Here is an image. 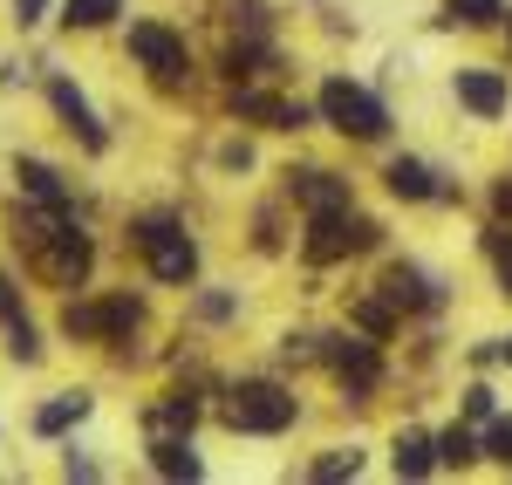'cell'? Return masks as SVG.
Masks as SVG:
<instances>
[{"label": "cell", "instance_id": "484cf974", "mask_svg": "<svg viewBox=\"0 0 512 485\" xmlns=\"http://www.w3.org/2000/svg\"><path fill=\"white\" fill-rule=\"evenodd\" d=\"M21 315H28V308H21V281H14V274H0V328L21 322Z\"/></svg>", "mask_w": 512, "mask_h": 485}, {"label": "cell", "instance_id": "9a60e30c", "mask_svg": "<svg viewBox=\"0 0 512 485\" xmlns=\"http://www.w3.org/2000/svg\"><path fill=\"white\" fill-rule=\"evenodd\" d=\"M151 472H164V479H205V458H198L192 431H171V438H158V445H151Z\"/></svg>", "mask_w": 512, "mask_h": 485}, {"label": "cell", "instance_id": "6da1fadb", "mask_svg": "<svg viewBox=\"0 0 512 485\" xmlns=\"http://www.w3.org/2000/svg\"><path fill=\"white\" fill-rule=\"evenodd\" d=\"M130 246L151 260V274L164 287H192L198 281V240L185 233L178 212H137L130 219Z\"/></svg>", "mask_w": 512, "mask_h": 485}, {"label": "cell", "instance_id": "d6986e66", "mask_svg": "<svg viewBox=\"0 0 512 485\" xmlns=\"http://www.w3.org/2000/svg\"><path fill=\"white\" fill-rule=\"evenodd\" d=\"M478 438L472 431H465V424H451V431H437V472H465V465H472L478 458Z\"/></svg>", "mask_w": 512, "mask_h": 485}, {"label": "cell", "instance_id": "9c48e42d", "mask_svg": "<svg viewBox=\"0 0 512 485\" xmlns=\"http://www.w3.org/2000/svg\"><path fill=\"white\" fill-rule=\"evenodd\" d=\"M451 96H458V110H472L478 123H499L512 110V76L492 69V62H465V69L451 76Z\"/></svg>", "mask_w": 512, "mask_h": 485}, {"label": "cell", "instance_id": "83f0119b", "mask_svg": "<svg viewBox=\"0 0 512 485\" xmlns=\"http://www.w3.org/2000/svg\"><path fill=\"white\" fill-rule=\"evenodd\" d=\"M492 404H499L492 383H472V390H465V417H492Z\"/></svg>", "mask_w": 512, "mask_h": 485}, {"label": "cell", "instance_id": "3957f363", "mask_svg": "<svg viewBox=\"0 0 512 485\" xmlns=\"http://www.w3.org/2000/svg\"><path fill=\"white\" fill-rule=\"evenodd\" d=\"M21 267H28L41 287H55V294H76V287H89V274H96V240L82 233L76 212H62V226H55Z\"/></svg>", "mask_w": 512, "mask_h": 485}, {"label": "cell", "instance_id": "f1b7e54d", "mask_svg": "<svg viewBox=\"0 0 512 485\" xmlns=\"http://www.w3.org/2000/svg\"><path fill=\"white\" fill-rule=\"evenodd\" d=\"M14 21H21V28H41V21H48V0H14Z\"/></svg>", "mask_w": 512, "mask_h": 485}, {"label": "cell", "instance_id": "5b68a950", "mask_svg": "<svg viewBox=\"0 0 512 485\" xmlns=\"http://www.w3.org/2000/svg\"><path fill=\"white\" fill-rule=\"evenodd\" d=\"M123 48H130V62L151 82H164V89H185V82H192V48H185L178 28H164V21H130Z\"/></svg>", "mask_w": 512, "mask_h": 485}, {"label": "cell", "instance_id": "4316f807", "mask_svg": "<svg viewBox=\"0 0 512 485\" xmlns=\"http://www.w3.org/2000/svg\"><path fill=\"white\" fill-rule=\"evenodd\" d=\"M62 472H69V479H103V465H96V458H82L76 445L62 451Z\"/></svg>", "mask_w": 512, "mask_h": 485}, {"label": "cell", "instance_id": "4fadbf2b", "mask_svg": "<svg viewBox=\"0 0 512 485\" xmlns=\"http://www.w3.org/2000/svg\"><path fill=\"white\" fill-rule=\"evenodd\" d=\"M14 192L35 199V205H55V212H76V185L48 158H14Z\"/></svg>", "mask_w": 512, "mask_h": 485}, {"label": "cell", "instance_id": "7a4b0ae2", "mask_svg": "<svg viewBox=\"0 0 512 485\" xmlns=\"http://www.w3.org/2000/svg\"><path fill=\"white\" fill-rule=\"evenodd\" d=\"M315 117L335 130V137H349V144H383L390 137V103L376 96V89H362L349 76H328L315 96Z\"/></svg>", "mask_w": 512, "mask_h": 485}, {"label": "cell", "instance_id": "ac0fdd59", "mask_svg": "<svg viewBox=\"0 0 512 485\" xmlns=\"http://www.w3.org/2000/svg\"><path fill=\"white\" fill-rule=\"evenodd\" d=\"M62 342H103V301H69L62 308Z\"/></svg>", "mask_w": 512, "mask_h": 485}, {"label": "cell", "instance_id": "7402d4cb", "mask_svg": "<svg viewBox=\"0 0 512 485\" xmlns=\"http://www.w3.org/2000/svg\"><path fill=\"white\" fill-rule=\"evenodd\" d=\"M355 472H362V451L355 445H335L321 458H308V479H355Z\"/></svg>", "mask_w": 512, "mask_h": 485}, {"label": "cell", "instance_id": "52a82bcc", "mask_svg": "<svg viewBox=\"0 0 512 485\" xmlns=\"http://www.w3.org/2000/svg\"><path fill=\"white\" fill-rule=\"evenodd\" d=\"M321 363L335 369V383H342L349 404H369L376 383H383V356H376L369 335H321Z\"/></svg>", "mask_w": 512, "mask_h": 485}, {"label": "cell", "instance_id": "277c9868", "mask_svg": "<svg viewBox=\"0 0 512 485\" xmlns=\"http://www.w3.org/2000/svg\"><path fill=\"white\" fill-rule=\"evenodd\" d=\"M219 417L246 431V438H280V431H294V417H301V397L287 390V383H267V376H253V383H233L226 390V404Z\"/></svg>", "mask_w": 512, "mask_h": 485}, {"label": "cell", "instance_id": "ffe728a7", "mask_svg": "<svg viewBox=\"0 0 512 485\" xmlns=\"http://www.w3.org/2000/svg\"><path fill=\"white\" fill-rule=\"evenodd\" d=\"M0 349H7V363H21V369H35L41 363V328L21 315V322H7L0 328Z\"/></svg>", "mask_w": 512, "mask_h": 485}, {"label": "cell", "instance_id": "44dd1931", "mask_svg": "<svg viewBox=\"0 0 512 485\" xmlns=\"http://www.w3.org/2000/svg\"><path fill=\"white\" fill-rule=\"evenodd\" d=\"M506 0H444V21L451 28H499Z\"/></svg>", "mask_w": 512, "mask_h": 485}, {"label": "cell", "instance_id": "f546056e", "mask_svg": "<svg viewBox=\"0 0 512 485\" xmlns=\"http://www.w3.org/2000/svg\"><path fill=\"white\" fill-rule=\"evenodd\" d=\"M499 363H512V335H506V342H499Z\"/></svg>", "mask_w": 512, "mask_h": 485}, {"label": "cell", "instance_id": "8fae6325", "mask_svg": "<svg viewBox=\"0 0 512 485\" xmlns=\"http://www.w3.org/2000/svg\"><path fill=\"white\" fill-rule=\"evenodd\" d=\"M48 110L62 117V130L76 137L82 151H110V130L96 123V110H89V96H82L69 76H48Z\"/></svg>", "mask_w": 512, "mask_h": 485}, {"label": "cell", "instance_id": "603a6c76", "mask_svg": "<svg viewBox=\"0 0 512 485\" xmlns=\"http://www.w3.org/2000/svg\"><path fill=\"white\" fill-rule=\"evenodd\" d=\"M485 253H492L499 294H512V226H485Z\"/></svg>", "mask_w": 512, "mask_h": 485}, {"label": "cell", "instance_id": "4dcf8cb0", "mask_svg": "<svg viewBox=\"0 0 512 485\" xmlns=\"http://www.w3.org/2000/svg\"><path fill=\"white\" fill-rule=\"evenodd\" d=\"M506 35H512V21H506Z\"/></svg>", "mask_w": 512, "mask_h": 485}, {"label": "cell", "instance_id": "d4e9b609", "mask_svg": "<svg viewBox=\"0 0 512 485\" xmlns=\"http://www.w3.org/2000/svg\"><path fill=\"white\" fill-rule=\"evenodd\" d=\"M233 315H239L233 294H198V322H233Z\"/></svg>", "mask_w": 512, "mask_h": 485}, {"label": "cell", "instance_id": "ba28073f", "mask_svg": "<svg viewBox=\"0 0 512 485\" xmlns=\"http://www.w3.org/2000/svg\"><path fill=\"white\" fill-rule=\"evenodd\" d=\"M383 301H390L396 315H437L444 301H451V287L437 281L431 267H417V260H390L383 267V287H376Z\"/></svg>", "mask_w": 512, "mask_h": 485}, {"label": "cell", "instance_id": "30bf717a", "mask_svg": "<svg viewBox=\"0 0 512 485\" xmlns=\"http://www.w3.org/2000/svg\"><path fill=\"white\" fill-rule=\"evenodd\" d=\"M383 185L403 205H451L458 199V185H444V171H431L424 158H390L383 164Z\"/></svg>", "mask_w": 512, "mask_h": 485}, {"label": "cell", "instance_id": "8992f818", "mask_svg": "<svg viewBox=\"0 0 512 485\" xmlns=\"http://www.w3.org/2000/svg\"><path fill=\"white\" fill-rule=\"evenodd\" d=\"M369 246H383V226H376V219H362L355 205L308 212V240H301L308 260H349V253H369Z\"/></svg>", "mask_w": 512, "mask_h": 485}, {"label": "cell", "instance_id": "e0dca14e", "mask_svg": "<svg viewBox=\"0 0 512 485\" xmlns=\"http://www.w3.org/2000/svg\"><path fill=\"white\" fill-rule=\"evenodd\" d=\"M55 14H62L69 35H96V28H110V21L123 14V0H62Z\"/></svg>", "mask_w": 512, "mask_h": 485}, {"label": "cell", "instance_id": "2e32d148", "mask_svg": "<svg viewBox=\"0 0 512 485\" xmlns=\"http://www.w3.org/2000/svg\"><path fill=\"white\" fill-rule=\"evenodd\" d=\"M390 465H396V479H431V472H437V438L403 431V438L390 445Z\"/></svg>", "mask_w": 512, "mask_h": 485}, {"label": "cell", "instance_id": "cb8c5ba5", "mask_svg": "<svg viewBox=\"0 0 512 485\" xmlns=\"http://www.w3.org/2000/svg\"><path fill=\"white\" fill-rule=\"evenodd\" d=\"M478 445H485V458H492V465H512V417H499Z\"/></svg>", "mask_w": 512, "mask_h": 485}, {"label": "cell", "instance_id": "5bb4252c", "mask_svg": "<svg viewBox=\"0 0 512 485\" xmlns=\"http://www.w3.org/2000/svg\"><path fill=\"white\" fill-rule=\"evenodd\" d=\"M89 410H96V397H89V390H55V397L28 417V431H35V438H62L69 424H82V417H89Z\"/></svg>", "mask_w": 512, "mask_h": 485}, {"label": "cell", "instance_id": "7c38bea8", "mask_svg": "<svg viewBox=\"0 0 512 485\" xmlns=\"http://www.w3.org/2000/svg\"><path fill=\"white\" fill-rule=\"evenodd\" d=\"M287 199L301 205V212H335V205H355V192H349V178H342V171L301 164V171H287Z\"/></svg>", "mask_w": 512, "mask_h": 485}]
</instances>
